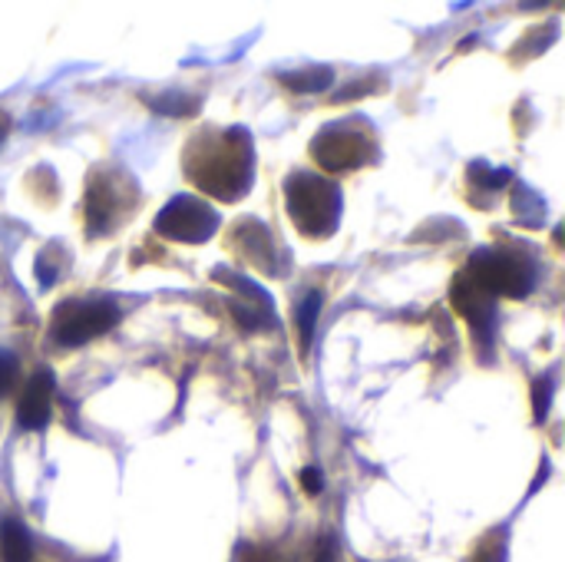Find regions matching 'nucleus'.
Here are the masks:
<instances>
[{"mask_svg":"<svg viewBox=\"0 0 565 562\" xmlns=\"http://www.w3.org/2000/svg\"><path fill=\"white\" fill-rule=\"evenodd\" d=\"M245 562H281V559H278V555H272V552H255V549H252Z\"/></svg>","mask_w":565,"mask_h":562,"instance_id":"obj_19","label":"nucleus"},{"mask_svg":"<svg viewBox=\"0 0 565 562\" xmlns=\"http://www.w3.org/2000/svg\"><path fill=\"white\" fill-rule=\"evenodd\" d=\"M298 480H301V486H304L311 496H318V493H321V486H324V480H321V470H318V466H304V470L298 473Z\"/></svg>","mask_w":565,"mask_h":562,"instance_id":"obj_17","label":"nucleus"},{"mask_svg":"<svg viewBox=\"0 0 565 562\" xmlns=\"http://www.w3.org/2000/svg\"><path fill=\"white\" fill-rule=\"evenodd\" d=\"M552 377H539L532 384V410H535V420L542 423L549 417V407H552Z\"/></svg>","mask_w":565,"mask_h":562,"instance_id":"obj_13","label":"nucleus"},{"mask_svg":"<svg viewBox=\"0 0 565 562\" xmlns=\"http://www.w3.org/2000/svg\"><path fill=\"white\" fill-rule=\"evenodd\" d=\"M120 321L113 298H70L54 308L51 341L57 348H84L87 341L107 334Z\"/></svg>","mask_w":565,"mask_h":562,"instance_id":"obj_3","label":"nucleus"},{"mask_svg":"<svg viewBox=\"0 0 565 562\" xmlns=\"http://www.w3.org/2000/svg\"><path fill=\"white\" fill-rule=\"evenodd\" d=\"M219 229V212L196 199V196H176L159 216H156V232L173 242H209Z\"/></svg>","mask_w":565,"mask_h":562,"instance_id":"obj_6","label":"nucleus"},{"mask_svg":"<svg viewBox=\"0 0 565 562\" xmlns=\"http://www.w3.org/2000/svg\"><path fill=\"white\" fill-rule=\"evenodd\" d=\"M466 275L489 291L492 298H525L535 285V265L525 255L506 252V249H479L466 268Z\"/></svg>","mask_w":565,"mask_h":562,"instance_id":"obj_4","label":"nucleus"},{"mask_svg":"<svg viewBox=\"0 0 565 562\" xmlns=\"http://www.w3.org/2000/svg\"><path fill=\"white\" fill-rule=\"evenodd\" d=\"M54 387H57V381H54L51 371H37V374L27 381V387H24V394H21V400H18V423H21L24 430H44V427L51 423Z\"/></svg>","mask_w":565,"mask_h":562,"instance_id":"obj_8","label":"nucleus"},{"mask_svg":"<svg viewBox=\"0 0 565 562\" xmlns=\"http://www.w3.org/2000/svg\"><path fill=\"white\" fill-rule=\"evenodd\" d=\"M476 562H506V536H502V532H496V536L483 539Z\"/></svg>","mask_w":565,"mask_h":562,"instance_id":"obj_16","label":"nucleus"},{"mask_svg":"<svg viewBox=\"0 0 565 562\" xmlns=\"http://www.w3.org/2000/svg\"><path fill=\"white\" fill-rule=\"evenodd\" d=\"M314 562H337V546H334V539H331V536H321Z\"/></svg>","mask_w":565,"mask_h":562,"instance_id":"obj_18","label":"nucleus"},{"mask_svg":"<svg viewBox=\"0 0 565 562\" xmlns=\"http://www.w3.org/2000/svg\"><path fill=\"white\" fill-rule=\"evenodd\" d=\"M361 120H341L337 126H324L311 140V156L328 173H351L377 159L374 136L357 126Z\"/></svg>","mask_w":565,"mask_h":562,"instance_id":"obj_5","label":"nucleus"},{"mask_svg":"<svg viewBox=\"0 0 565 562\" xmlns=\"http://www.w3.org/2000/svg\"><path fill=\"white\" fill-rule=\"evenodd\" d=\"M318 318H321V291H308L304 301L298 305V344H301V354H308V348H311Z\"/></svg>","mask_w":565,"mask_h":562,"instance_id":"obj_11","label":"nucleus"},{"mask_svg":"<svg viewBox=\"0 0 565 562\" xmlns=\"http://www.w3.org/2000/svg\"><path fill=\"white\" fill-rule=\"evenodd\" d=\"M186 169L202 192L232 202L252 186V136L245 130L202 133L189 146Z\"/></svg>","mask_w":565,"mask_h":562,"instance_id":"obj_1","label":"nucleus"},{"mask_svg":"<svg viewBox=\"0 0 565 562\" xmlns=\"http://www.w3.org/2000/svg\"><path fill=\"white\" fill-rule=\"evenodd\" d=\"M8 133H11V117H8L4 110H0V143L8 140Z\"/></svg>","mask_w":565,"mask_h":562,"instance_id":"obj_20","label":"nucleus"},{"mask_svg":"<svg viewBox=\"0 0 565 562\" xmlns=\"http://www.w3.org/2000/svg\"><path fill=\"white\" fill-rule=\"evenodd\" d=\"M169 100H149V107L156 110V113H169V117H189V113H196L199 110V100H186V103H179V97L182 93H166Z\"/></svg>","mask_w":565,"mask_h":562,"instance_id":"obj_15","label":"nucleus"},{"mask_svg":"<svg viewBox=\"0 0 565 562\" xmlns=\"http://www.w3.org/2000/svg\"><path fill=\"white\" fill-rule=\"evenodd\" d=\"M450 298H453V308L469 321V328L476 334H489L492 331V321H496V298L489 291H483L466 272H459L453 278V288H450Z\"/></svg>","mask_w":565,"mask_h":562,"instance_id":"obj_7","label":"nucleus"},{"mask_svg":"<svg viewBox=\"0 0 565 562\" xmlns=\"http://www.w3.org/2000/svg\"><path fill=\"white\" fill-rule=\"evenodd\" d=\"M512 179V173L509 169H489V166H483V163H473L469 166V183H479V186H486V189H502L506 183Z\"/></svg>","mask_w":565,"mask_h":562,"instance_id":"obj_12","label":"nucleus"},{"mask_svg":"<svg viewBox=\"0 0 565 562\" xmlns=\"http://www.w3.org/2000/svg\"><path fill=\"white\" fill-rule=\"evenodd\" d=\"M0 552H4V562H34V539L21 519L8 516L0 526Z\"/></svg>","mask_w":565,"mask_h":562,"instance_id":"obj_9","label":"nucleus"},{"mask_svg":"<svg viewBox=\"0 0 565 562\" xmlns=\"http://www.w3.org/2000/svg\"><path fill=\"white\" fill-rule=\"evenodd\" d=\"M278 80L295 93H321V90L331 87L334 74H331V67H311V70H301V74H281Z\"/></svg>","mask_w":565,"mask_h":562,"instance_id":"obj_10","label":"nucleus"},{"mask_svg":"<svg viewBox=\"0 0 565 562\" xmlns=\"http://www.w3.org/2000/svg\"><path fill=\"white\" fill-rule=\"evenodd\" d=\"M18 374H21V364L11 351H0V400H4L14 384H18Z\"/></svg>","mask_w":565,"mask_h":562,"instance_id":"obj_14","label":"nucleus"},{"mask_svg":"<svg viewBox=\"0 0 565 562\" xmlns=\"http://www.w3.org/2000/svg\"><path fill=\"white\" fill-rule=\"evenodd\" d=\"M285 209L298 232L311 239L334 235L341 222V189L337 183L314 176V173H295L285 183Z\"/></svg>","mask_w":565,"mask_h":562,"instance_id":"obj_2","label":"nucleus"}]
</instances>
